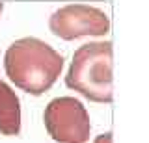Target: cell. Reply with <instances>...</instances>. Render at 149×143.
Segmentation results:
<instances>
[{"label": "cell", "instance_id": "obj_1", "mask_svg": "<svg viewBox=\"0 0 149 143\" xmlns=\"http://www.w3.org/2000/svg\"><path fill=\"white\" fill-rule=\"evenodd\" d=\"M8 78L30 95H43L63 69V56L37 37H22L9 45L4 56Z\"/></svg>", "mask_w": 149, "mask_h": 143}, {"label": "cell", "instance_id": "obj_2", "mask_svg": "<svg viewBox=\"0 0 149 143\" xmlns=\"http://www.w3.org/2000/svg\"><path fill=\"white\" fill-rule=\"evenodd\" d=\"M67 87L93 102H112V43L95 41L77 48L65 76Z\"/></svg>", "mask_w": 149, "mask_h": 143}, {"label": "cell", "instance_id": "obj_3", "mask_svg": "<svg viewBox=\"0 0 149 143\" xmlns=\"http://www.w3.org/2000/svg\"><path fill=\"white\" fill-rule=\"evenodd\" d=\"M43 121L47 132L58 143H86L90 140V115L74 97L52 99L45 108Z\"/></svg>", "mask_w": 149, "mask_h": 143}, {"label": "cell", "instance_id": "obj_4", "mask_svg": "<svg viewBox=\"0 0 149 143\" xmlns=\"http://www.w3.org/2000/svg\"><path fill=\"white\" fill-rule=\"evenodd\" d=\"M49 28L56 37L73 41L86 35L108 34L110 19L99 8L86 6V4H69L50 15Z\"/></svg>", "mask_w": 149, "mask_h": 143}, {"label": "cell", "instance_id": "obj_5", "mask_svg": "<svg viewBox=\"0 0 149 143\" xmlns=\"http://www.w3.org/2000/svg\"><path fill=\"white\" fill-rule=\"evenodd\" d=\"M0 132L4 136L21 134V102L15 91L0 78Z\"/></svg>", "mask_w": 149, "mask_h": 143}, {"label": "cell", "instance_id": "obj_6", "mask_svg": "<svg viewBox=\"0 0 149 143\" xmlns=\"http://www.w3.org/2000/svg\"><path fill=\"white\" fill-rule=\"evenodd\" d=\"M93 143H112V134L106 132V134H101V136L95 137V141Z\"/></svg>", "mask_w": 149, "mask_h": 143}, {"label": "cell", "instance_id": "obj_7", "mask_svg": "<svg viewBox=\"0 0 149 143\" xmlns=\"http://www.w3.org/2000/svg\"><path fill=\"white\" fill-rule=\"evenodd\" d=\"M2 11H4V2H0V15H2Z\"/></svg>", "mask_w": 149, "mask_h": 143}]
</instances>
